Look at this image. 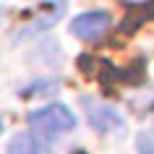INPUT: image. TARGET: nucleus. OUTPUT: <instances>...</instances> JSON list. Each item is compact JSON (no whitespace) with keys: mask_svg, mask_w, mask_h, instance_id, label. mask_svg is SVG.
<instances>
[{"mask_svg":"<svg viewBox=\"0 0 154 154\" xmlns=\"http://www.w3.org/2000/svg\"><path fill=\"white\" fill-rule=\"evenodd\" d=\"M29 125L42 138H57L76 128V115H73V110L68 105L52 102V105H45L39 110L29 112Z\"/></svg>","mask_w":154,"mask_h":154,"instance_id":"nucleus-1","label":"nucleus"},{"mask_svg":"<svg viewBox=\"0 0 154 154\" xmlns=\"http://www.w3.org/2000/svg\"><path fill=\"white\" fill-rule=\"evenodd\" d=\"M84 112H86V120L97 133H125V118H123L112 105H105L99 99L91 97H81Z\"/></svg>","mask_w":154,"mask_h":154,"instance_id":"nucleus-2","label":"nucleus"},{"mask_svg":"<svg viewBox=\"0 0 154 154\" xmlns=\"http://www.w3.org/2000/svg\"><path fill=\"white\" fill-rule=\"evenodd\" d=\"M112 26V16L107 11H84L71 21V34L84 42H97L102 39Z\"/></svg>","mask_w":154,"mask_h":154,"instance_id":"nucleus-3","label":"nucleus"},{"mask_svg":"<svg viewBox=\"0 0 154 154\" xmlns=\"http://www.w3.org/2000/svg\"><path fill=\"white\" fill-rule=\"evenodd\" d=\"M8 154H45V144L34 133H16L8 144Z\"/></svg>","mask_w":154,"mask_h":154,"instance_id":"nucleus-4","label":"nucleus"},{"mask_svg":"<svg viewBox=\"0 0 154 154\" xmlns=\"http://www.w3.org/2000/svg\"><path fill=\"white\" fill-rule=\"evenodd\" d=\"M37 24L29 26V32H39V29H50V26L55 24L57 18L65 13V3H47V5H39L37 8Z\"/></svg>","mask_w":154,"mask_h":154,"instance_id":"nucleus-5","label":"nucleus"},{"mask_svg":"<svg viewBox=\"0 0 154 154\" xmlns=\"http://www.w3.org/2000/svg\"><path fill=\"white\" fill-rule=\"evenodd\" d=\"M57 89H60L57 81H34L32 86L21 89V94H24V97H39V94H55Z\"/></svg>","mask_w":154,"mask_h":154,"instance_id":"nucleus-6","label":"nucleus"},{"mask_svg":"<svg viewBox=\"0 0 154 154\" xmlns=\"http://www.w3.org/2000/svg\"><path fill=\"white\" fill-rule=\"evenodd\" d=\"M136 149H138V154H154V138L146 136V133H141V136L136 138Z\"/></svg>","mask_w":154,"mask_h":154,"instance_id":"nucleus-7","label":"nucleus"},{"mask_svg":"<svg viewBox=\"0 0 154 154\" xmlns=\"http://www.w3.org/2000/svg\"><path fill=\"white\" fill-rule=\"evenodd\" d=\"M0 133H3V120H0Z\"/></svg>","mask_w":154,"mask_h":154,"instance_id":"nucleus-8","label":"nucleus"}]
</instances>
